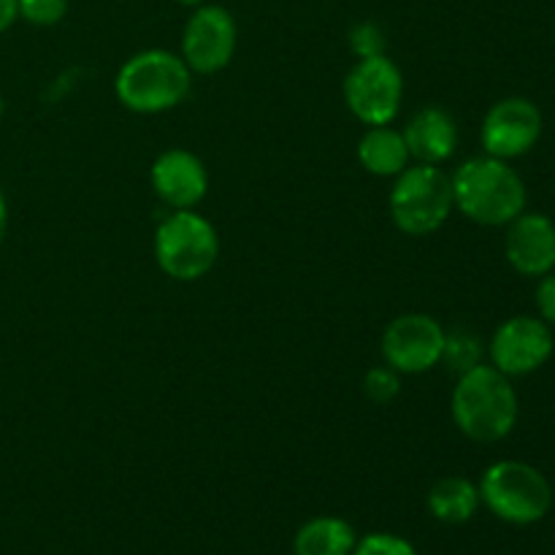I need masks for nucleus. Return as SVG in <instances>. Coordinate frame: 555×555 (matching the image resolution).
Instances as JSON below:
<instances>
[{"mask_svg":"<svg viewBox=\"0 0 555 555\" xmlns=\"http://www.w3.org/2000/svg\"><path fill=\"white\" fill-rule=\"evenodd\" d=\"M450 415L459 431L472 442H502L518 423V393L507 374L491 363H480L459 374L450 399Z\"/></svg>","mask_w":555,"mask_h":555,"instance_id":"obj_1","label":"nucleus"},{"mask_svg":"<svg viewBox=\"0 0 555 555\" xmlns=\"http://www.w3.org/2000/svg\"><path fill=\"white\" fill-rule=\"evenodd\" d=\"M350 49L358 60L385 54V33L377 22H358L350 30Z\"/></svg>","mask_w":555,"mask_h":555,"instance_id":"obj_22","label":"nucleus"},{"mask_svg":"<svg viewBox=\"0 0 555 555\" xmlns=\"http://www.w3.org/2000/svg\"><path fill=\"white\" fill-rule=\"evenodd\" d=\"M68 14V0H20V20L36 27H54Z\"/></svg>","mask_w":555,"mask_h":555,"instance_id":"obj_20","label":"nucleus"},{"mask_svg":"<svg viewBox=\"0 0 555 555\" xmlns=\"http://www.w3.org/2000/svg\"><path fill=\"white\" fill-rule=\"evenodd\" d=\"M150 182L157 198L173 211L195 209L209 193V171L190 150H166L150 168Z\"/></svg>","mask_w":555,"mask_h":555,"instance_id":"obj_12","label":"nucleus"},{"mask_svg":"<svg viewBox=\"0 0 555 555\" xmlns=\"http://www.w3.org/2000/svg\"><path fill=\"white\" fill-rule=\"evenodd\" d=\"M3 114H5V98L3 92H0V119H3Z\"/></svg>","mask_w":555,"mask_h":555,"instance_id":"obj_27","label":"nucleus"},{"mask_svg":"<svg viewBox=\"0 0 555 555\" xmlns=\"http://www.w3.org/2000/svg\"><path fill=\"white\" fill-rule=\"evenodd\" d=\"M390 220L406 236H431L455 209L453 182L439 166L415 163L396 177L388 198Z\"/></svg>","mask_w":555,"mask_h":555,"instance_id":"obj_4","label":"nucleus"},{"mask_svg":"<svg viewBox=\"0 0 555 555\" xmlns=\"http://www.w3.org/2000/svg\"><path fill=\"white\" fill-rule=\"evenodd\" d=\"M356 155L363 171L385 179L399 177L412 160L401 130H393L390 125H374V128H369L361 135V141H358Z\"/></svg>","mask_w":555,"mask_h":555,"instance_id":"obj_15","label":"nucleus"},{"mask_svg":"<svg viewBox=\"0 0 555 555\" xmlns=\"http://www.w3.org/2000/svg\"><path fill=\"white\" fill-rule=\"evenodd\" d=\"M450 182H453L455 209L477 225H509L526 211L529 201L526 184L507 160L491 155L472 157L455 168Z\"/></svg>","mask_w":555,"mask_h":555,"instance_id":"obj_2","label":"nucleus"},{"mask_svg":"<svg viewBox=\"0 0 555 555\" xmlns=\"http://www.w3.org/2000/svg\"><path fill=\"white\" fill-rule=\"evenodd\" d=\"M341 95L358 122L369 128L390 125L404 103V74L388 54L363 57L347 70Z\"/></svg>","mask_w":555,"mask_h":555,"instance_id":"obj_7","label":"nucleus"},{"mask_svg":"<svg viewBox=\"0 0 555 555\" xmlns=\"http://www.w3.org/2000/svg\"><path fill=\"white\" fill-rule=\"evenodd\" d=\"M482 339L469 328H450L444 334L442 363L455 374H464L482 363Z\"/></svg>","mask_w":555,"mask_h":555,"instance_id":"obj_18","label":"nucleus"},{"mask_svg":"<svg viewBox=\"0 0 555 555\" xmlns=\"http://www.w3.org/2000/svg\"><path fill=\"white\" fill-rule=\"evenodd\" d=\"M480 488L469 480V477L450 475L442 477L431 486L426 496V507L439 524L448 526H461L466 520L475 518V513L480 509Z\"/></svg>","mask_w":555,"mask_h":555,"instance_id":"obj_16","label":"nucleus"},{"mask_svg":"<svg viewBox=\"0 0 555 555\" xmlns=\"http://www.w3.org/2000/svg\"><path fill=\"white\" fill-rule=\"evenodd\" d=\"M16 20H20V0H0V33L14 27Z\"/></svg>","mask_w":555,"mask_h":555,"instance_id":"obj_24","label":"nucleus"},{"mask_svg":"<svg viewBox=\"0 0 555 555\" xmlns=\"http://www.w3.org/2000/svg\"><path fill=\"white\" fill-rule=\"evenodd\" d=\"M238 27L225 5L204 3L193 9L182 30V54L193 74H217L228 68L236 54Z\"/></svg>","mask_w":555,"mask_h":555,"instance_id":"obj_9","label":"nucleus"},{"mask_svg":"<svg viewBox=\"0 0 555 555\" xmlns=\"http://www.w3.org/2000/svg\"><path fill=\"white\" fill-rule=\"evenodd\" d=\"M488 356H491V366H496L507 377H524V374L537 372L553 356L551 325L542 318H529V314L504 320L493 334Z\"/></svg>","mask_w":555,"mask_h":555,"instance_id":"obj_10","label":"nucleus"},{"mask_svg":"<svg viewBox=\"0 0 555 555\" xmlns=\"http://www.w3.org/2000/svg\"><path fill=\"white\" fill-rule=\"evenodd\" d=\"M401 135H404L412 160L428 163V166H442L455 155V146H459V125L439 106H426L412 114Z\"/></svg>","mask_w":555,"mask_h":555,"instance_id":"obj_14","label":"nucleus"},{"mask_svg":"<svg viewBox=\"0 0 555 555\" xmlns=\"http://www.w3.org/2000/svg\"><path fill=\"white\" fill-rule=\"evenodd\" d=\"M5 233H9V204H5V195L0 190V244L5 242Z\"/></svg>","mask_w":555,"mask_h":555,"instance_id":"obj_25","label":"nucleus"},{"mask_svg":"<svg viewBox=\"0 0 555 555\" xmlns=\"http://www.w3.org/2000/svg\"><path fill=\"white\" fill-rule=\"evenodd\" d=\"M352 555H417L415 545L399 534H388V531H374L358 540Z\"/></svg>","mask_w":555,"mask_h":555,"instance_id":"obj_21","label":"nucleus"},{"mask_svg":"<svg viewBox=\"0 0 555 555\" xmlns=\"http://www.w3.org/2000/svg\"><path fill=\"white\" fill-rule=\"evenodd\" d=\"M193 70L168 49H144L125 60L114 79V95L133 114H163L190 95Z\"/></svg>","mask_w":555,"mask_h":555,"instance_id":"obj_3","label":"nucleus"},{"mask_svg":"<svg viewBox=\"0 0 555 555\" xmlns=\"http://www.w3.org/2000/svg\"><path fill=\"white\" fill-rule=\"evenodd\" d=\"M444 334L448 331L431 314L406 312L390 320L379 350L385 363L399 374H426L442 363Z\"/></svg>","mask_w":555,"mask_h":555,"instance_id":"obj_8","label":"nucleus"},{"mask_svg":"<svg viewBox=\"0 0 555 555\" xmlns=\"http://www.w3.org/2000/svg\"><path fill=\"white\" fill-rule=\"evenodd\" d=\"M482 150L499 160H515L537 146L542 135V112L529 98H504L482 119Z\"/></svg>","mask_w":555,"mask_h":555,"instance_id":"obj_11","label":"nucleus"},{"mask_svg":"<svg viewBox=\"0 0 555 555\" xmlns=\"http://www.w3.org/2000/svg\"><path fill=\"white\" fill-rule=\"evenodd\" d=\"M179 5H188V9H198V5H204L206 0H177Z\"/></svg>","mask_w":555,"mask_h":555,"instance_id":"obj_26","label":"nucleus"},{"mask_svg":"<svg viewBox=\"0 0 555 555\" xmlns=\"http://www.w3.org/2000/svg\"><path fill=\"white\" fill-rule=\"evenodd\" d=\"M358 534L345 518L320 515L307 520L293 537V555H352Z\"/></svg>","mask_w":555,"mask_h":555,"instance_id":"obj_17","label":"nucleus"},{"mask_svg":"<svg viewBox=\"0 0 555 555\" xmlns=\"http://www.w3.org/2000/svg\"><path fill=\"white\" fill-rule=\"evenodd\" d=\"M363 393L374 404H390L401 393V374L396 369H390L388 363L385 366H372L363 374Z\"/></svg>","mask_w":555,"mask_h":555,"instance_id":"obj_19","label":"nucleus"},{"mask_svg":"<svg viewBox=\"0 0 555 555\" xmlns=\"http://www.w3.org/2000/svg\"><path fill=\"white\" fill-rule=\"evenodd\" d=\"M504 255L520 276H545L555 269V222L524 211L515 217L504 238Z\"/></svg>","mask_w":555,"mask_h":555,"instance_id":"obj_13","label":"nucleus"},{"mask_svg":"<svg viewBox=\"0 0 555 555\" xmlns=\"http://www.w3.org/2000/svg\"><path fill=\"white\" fill-rule=\"evenodd\" d=\"M220 258L217 228L193 209L171 211L155 231V260L177 282H198Z\"/></svg>","mask_w":555,"mask_h":555,"instance_id":"obj_5","label":"nucleus"},{"mask_svg":"<svg viewBox=\"0 0 555 555\" xmlns=\"http://www.w3.org/2000/svg\"><path fill=\"white\" fill-rule=\"evenodd\" d=\"M537 309L547 325H555V271L542 276L540 287H537Z\"/></svg>","mask_w":555,"mask_h":555,"instance_id":"obj_23","label":"nucleus"},{"mask_svg":"<svg viewBox=\"0 0 555 555\" xmlns=\"http://www.w3.org/2000/svg\"><path fill=\"white\" fill-rule=\"evenodd\" d=\"M477 488L480 502L504 524L531 526L551 513V482L537 466L524 461H496L488 466Z\"/></svg>","mask_w":555,"mask_h":555,"instance_id":"obj_6","label":"nucleus"}]
</instances>
